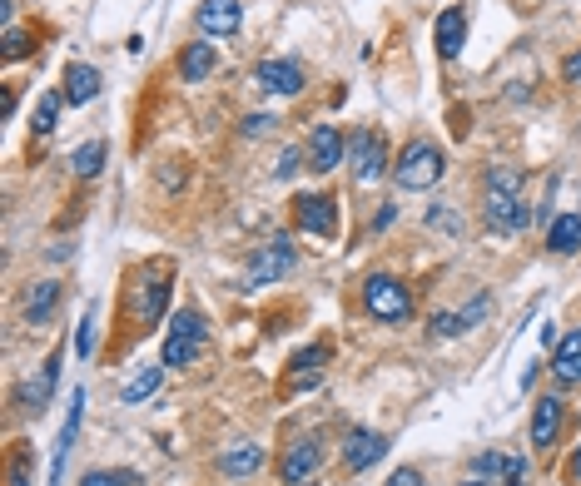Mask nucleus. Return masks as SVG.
Here are the masks:
<instances>
[{
	"mask_svg": "<svg viewBox=\"0 0 581 486\" xmlns=\"http://www.w3.org/2000/svg\"><path fill=\"white\" fill-rule=\"evenodd\" d=\"M25 55H30V35L5 25V60H25Z\"/></svg>",
	"mask_w": 581,
	"mask_h": 486,
	"instance_id": "c756f323",
	"label": "nucleus"
},
{
	"mask_svg": "<svg viewBox=\"0 0 581 486\" xmlns=\"http://www.w3.org/2000/svg\"><path fill=\"white\" fill-rule=\"evenodd\" d=\"M293 224L313 239H338V204L333 194H298L293 199Z\"/></svg>",
	"mask_w": 581,
	"mask_h": 486,
	"instance_id": "0eeeda50",
	"label": "nucleus"
},
{
	"mask_svg": "<svg viewBox=\"0 0 581 486\" xmlns=\"http://www.w3.org/2000/svg\"><path fill=\"white\" fill-rule=\"evenodd\" d=\"M264 467V447L259 442H239V447H229L224 457H219V472L224 477H254Z\"/></svg>",
	"mask_w": 581,
	"mask_h": 486,
	"instance_id": "a211bd4d",
	"label": "nucleus"
},
{
	"mask_svg": "<svg viewBox=\"0 0 581 486\" xmlns=\"http://www.w3.org/2000/svg\"><path fill=\"white\" fill-rule=\"evenodd\" d=\"M60 105H65V95H40V105H35V134H50L55 129Z\"/></svg>",
	"mask_w": 581,
	"mask_h": 486,
	"instance_id": "cd10ccee",
	"label": "nucleus"
},
{
	"mask_svg": "<svg viewBox=\"0 0 581 486\" xmlns=\"http://www.w3.org/2000/svg\"><path fill=\"white\" fill-rule=\"evenodd\" d=\"M140 477L135 472H85L80 477V486H135Z\"/></svg>",
	"mask_w": 581,
	"mask_h": 486,
	"instance_id": "c85d7f7f",
	"label": "nucleus"
},
{
	"mask_svg": "<svg viewBox=\"0 0 581 486\" xmlns=\"http://www.w3.org/2000/svg\"><path fill=\"white\" fill-rule=\"evenodd\" d=\"M383 452H388V437H383V432H373V427H353V432L343 437V462H348L353 472L378 467V462H383Z\"/></svg>",
	"mask_w": 581,
	"mask_h": 486,
	"instance_id": "9d476101",
	"label": "nucleus"
},
{
	"mask_svg": "<svg viewBox=\"0 0 581 486\" xmlns=\"http://www.w3.org/2000/svg\"><path fill=\"white\" fill-rule=\"evenodd\" d=\"M462 35H467V15H462V5H447V10L437 15V55H442V60H457Z\"/></svg>",
	"mask_w": 581,
	"mask_h": 486,
	"instance_id": "f3484780",
	"label": "nucleus"
},
{
	"mask_svg": "<svg viewBox=\"0 0 581 486\" xmlns=\"http://www.w3.org/2000/svg\"><path fill=\"white\" fill-rule=\"evenodd\" d=\"M75 348H80V358H90V353H95V308L85 313V323H80V343H75Z\"/></svg>",
	"mask_w": 581,
	"mask_h": 486,
	"instance_id": "473e14b6",
	"label": "nucleus"
},
{
	"mask_svg": "<svg viewBox=\"0 0 581 486\" xmlns=\"http://www.w3.org/2000/svg\"><path fill=\"white\" fill-rule=\"evenodd\" d=\"M60 95H65V105H75V110L90 105V100L100 95V70H95V65H65V90H60Z\"/></svg>",
	"mask_w": 581,
	"mask_h": 486,
	"instance_id": "dca6fc26",
	"label": "nucleus"
},
{
	"mask_svg": "<svg viewBox=\"0 0 581 486\" xmlns=\"http://www.w3.org/2000/svg\"><path fill=\"white\" fill-rule=\"evenodd\" d=\"M80 417H85V392L75 387V397H70V412H65V427H60V442H55V467H50V482H45V486H60L65 457H70V442H75V432H80Z\"/></svg>",
	"mask_w": 581,
	"mask_h": 486,
	"instance_id": "2eb2a0df",
	"label": "nucleus"
},
{
	"mask_svg": "<svg viewBox=\"0 0 581 486\" xmlns=\"http://www.w3.org/2000/svg\"><path fill=\"white\" fill-rule=\"evenodd\" d=\"M25 452H15V462H10V486H30V472H25Z\"/></svg>",
	"mask_w": 581,
	"mask_h": 486,
	"instance_id": "c9c22d12",
	"label": "nucleus"
},
{
	"mask_svg": "<svg viewBox=\"0 0 581 486\" xmlns=\"http://www.w3.org/2000/svg\"><path fill=\"white\" fill-rule=\"evenodd\" d=\"M547 248H552L557 258H572V253L581 248V214L552 219V224H547Z\"/></svg>",
	"mask_w": 581,
	"mask_h": 486,
	"instance_id": "aec40b11",
	"label": "nucleus"
},
{
	"mask_svg": "<svg viewBox=\"0 0 581 486\" xmlns=\"http://www.w3.org/2000/svg\"><path fill=\"white\" fill-rule=\"evenodd\" d=\"M318 467H323V442H318V437H298L289 452L279 457V477L289 486H308Z\"/></svg>",
	"mask_w": 581,
	"mask_h": 486,
	"instance_id": "6e6552de",
	"label": "nucleus"
},
{
	"mask_svg": "<svg viewBox=\"0 0 581 486\" xmlns=\"http://www.w3.org/2000/svg\"><path fill=\"white\" fill-rule=\"evenodd\" d=\"M289 268H293V243H289V234H274L269 243L254 248V258H249V268H244V283H249V288H269V283H279Z\"/></svg>",
	"mask_w": 581,
	"mask_h": 486,
	"instance_id": "39448f33",
	"label": "nucleus"
},
{
	"mask_svg": "<svg viewBox=\"0 0 581 486\" xmlns=\"http://www.w3.org/2000/svg\"><path fill=\"white\" fill-rule=\"evenodd\" d=\"M363 308L378 318V323H408L413 318V293L408 283H398L393 273H373L363 283Z\"/></svg>",
	"mask_w": 581,
	"mask_h": 486,
	"instance_id": "7ed1b4c3",
	"label": "nucleus"
},
{
	"mask_svg": "<svg viewBox=\"0 0 581 486\" xmlns=\"http://www.w3.org/2000/svg\"><path fill=\"white\" fill-rule=\"evenodd\" d=\"M55 303H60V283H55V278L35 283V293L25 298V323H50Z\"/></svg>",
	"mask_w": 581,
	"mask_h": 486,
	"instance_id": "5701e85b",
	"label": "nucleus"
},
{
	"mask_svg": "<svg viewBox=\"0 0 581 486\" xmlns=\"http://www.w3.org/2000/svg\"><path fill=\"white\" fill-rule=\"evenodd\" d=\"M179 75H184L189 85L209 80V75H214V45H209V40H194V45H184V55H179Z\"/></svg>",
	"mask_w": 581,
	"mask_h": 486,
	"instance_id": "412c9836",
	"label": "nucleus"
},
{
	"mask_svg": "<svg viewBox=\"0 0 581 486\" xmlns=\"http://www.w3.org/2000/svg\"><path fill=\"white\" fill-rule=\"evenodd\" d=\"M194 25H199V35H234L244 25V5L239 0H204L194 10Z\"/></svg>",
	"mask_w": 581,
	"mask_h": 486,
	"instance_id": "f8f14e48",
	"label": "nucleus"
},
{
	"mask_svg": "<svg viewBox=\"0 0 581 486\" xmlns=\"http://www.w3.org/2000/svg\"><path fill=\"white\" fill-rule=\"evenodd\" d=\"M274 115H249V120H244V134H249V139H259V134H269V129H274Z\"/></svg>",
	"mask_w": 581,
	"mask_h": 486,
	"instance_id": "f704fd0d",
	"label": "nucleus"
},
{
	"mask_svg": "<svg viewBox=\"0 0 581 486\" xmlns=\"http://www.w3.org/2000/svg\"><path fill=\"white\" fill-rule=\"evenodd\" d=\"M348 159H353V179L358 184H378L383 174H388V139H383V129H353V139H348Z\"/></svg>",
	"mask_w": 581,
	"mask_h": 486,
	"instance_id": "20e7f679",
	"label": "nucleus"
},
{
	"mask_svg": "<svg viewBox=\"0 0 581 486\" xmlns=\"http://www.w3.org/2000/svg\"><path fill=\"white\" fill-rule=\"evenodd\" d=\"M254 85L264 95H298L303 90V65L298 60H259L254 65Z\"/></svg>",
	"mask_w": 581,
	"mask_h": 486,
	"instance_id": "9b49d317",
	"label": "nucleus"
},
{
	"mask_svg": "<svg viewBox=\"0 0 581 486\" xmlns=\"http://www.w3.org/2000/svg\"><path fill=\"white\" fill-rule=\"evenodd\" d=\"M308 486H318V482H308Z\"/></svg>",
	"mask_w": 581,
	"mask_h": 486,
	"instance_id": "37998d69",
	"label": "nucleus"
},
{
	"mask_svg": "<svg viewBox=\"0 0 581 486\" xmlns=\"http://www.w3.org/2000/svg\"><path fill=\"white\" fill-rule=\"evenodd\" d=\"M298 159H303V154H298V149H284V154H279V164H274V179H293V174H298V169H303V164H298Z\"/></svg>",
	"mask_w": 581,
	"mask_h": 486,
	"instance_id": "72a5a7b5",
	"label": "nucleus"
},
{
	"mask_svg": "<svg viewBox=\"0 0 581 486\" xmlns=\"http://www.w3.org/2000/svg\"><path fill=\"white\" fill-rule=\"evenodd\" d=\"M472 477H482V482H497L507 486V482H522L527 477V462L522 457H512V452H482L477 462H472Z\"/></svg>",
	"mask_w": 581,
	"mask_h": 486,
	"instance_id": "4468645a",
	"label": "nucleus"
},
{
	"mask_svg": "<svg viewBox=\"0 0 581 486\" xmlns=\"http://www.w3.org/2000/svg\"><path fill=\"white\" fill-rule=\"evenodd\" d=\"M70 164H75V174H80V179H95V174H100V164H105V139L80 144V149L70 154Z\"/></svg>",
	"mask_w": 581,
	"mask_h": 486,
	"instance_id": "bb28decb",
	"label": "nucleus"
},
{
	"mask_svg": "<svg viewBox=\"0 0 581 486\" xmlns=\"http://www.w3.org/2000/svg\"><path fill=\"white\" fill-rule=\"evenodd\" d=\"M567 80H572V85H581V55H572V60H567Z\"/></svg>",
	"mask_w": 581,
	"mask_h": 486,
	"instance_id": "ea45409f",
	"label": "nucleus"
},
{
	"mask_svg": "<svg viewBox=\"0 0 581 486\" xmlns=\"http://www.w3.org/2000/svg\"><path fill=\"white\" fill-rule=\"evenodd\" d=\"M557 437H562V397H542L537 412H532V447L552 452Z\"/></svg>",
	"mask_w": 581,
	"mask_h": 486,
	"instance_id": "ddd939ff",
	"label": "nucleus"
},
{
	"mask_svg": "<svg viewBox=\"0 0 581 486\" xmlns=\"http://www.w3.org/2000/svg\"><path fill=\"white\" fill-rule=\"evenodd\" d=\"M507 486H522V482H507Z\"/></svg>",
	"mask_w": 581,
	"mask_h": 486,
	"instance_id": "79ce46f5",
	"label": "nucleus"
},
{
	"mask_svg": "<svg viewBox=\"0 0 581 486\" xmlns=\"http://www.w3.org/2000/svg\"><path fill=\"white\" fill-rule=\"evenodd\" d=\"M164 303H169V278L159 273V278H149L145 288H140V303H135V318H140V323H154V318L164 313Z\"/></svg>",
	"mask_w": 581,
	"mask_h": 486,
	"instance_id": "b1692460",
	"label": "nucleus"
},
{
	"mask_svg": "<svg viewBox=\"0 0 581 486\" xmlns=\"http://www.w3.org/2000/svg\"><path fill=\"white\" fill-rule=\"evenodd\" d=\"M552 372H557V382H562V387H577V382H581V328H577V333H567V338L557 343Z\"/></svg>",
	"mask_w": 581,
	"mask_h": 486,
	"instance_id": "6ab92c4d",
	"label": "nucleus"
},
{
	"mask_svg": "<svg viewBox=\"0 0 581 486\" xmlns=\"http://www.w3.org/2000/svg\"><path fill=\"white\" fill-rule=\"evenodd\" d=\"M462 486H487V482H482V477H467V482H462Z\"/></svg>",
	"mask_w": 581,
	"mask_h": 486,
	"instance_id": "a19ab883",
	"label": "nucleus"
},
{
	"mask_svg": "<svg viewBox=\"0 0 581 486\" xmlns=\"http://www.w3.org/2000/svg\"><path fill=\"white\" fill-rule=\"evenodd\" d=\"M388 486H423V477H418V467H398V472L388 477Z\"/></svg>",
	"mask_w": 581,
	"mask_h": 486,
	"instance_id": "e433bc0d",
	"label": "nucleus"
},
{
	"mask_svg": "<svg viewBox=\"0 0 581 486\" xmlns=\"http://www.w3.org/2000/svg\"><path fill=\"white\" fill-rule=\"evenodd\" d=\"M343 159H348V139H343V129H338V124H318V129L308 134V169L328 174V169H338Z\"/></svg>",
	"mask_w": 581,
	"mask_h": 486,
	"instance_id": "1a4fd4ad",
	"label": "nucleus"
},
{
	"mask_svg": "<svg viewBox=\"0 0 581 486\" xmlns=\"http://www.w3.org/2000/svg\"><path fill=\"white\" fill-rule=\"evenodd\" d=\"M55 377H60V353H50L45 367H40V382H30V387H25V402H30L35 412H40V407H45V397L55 392Z\"/></svg>",
	"mask_w": 581,
	"mask_h": 486,
	"instance_id": "a878e982",
	"label": "nucleus"
},
{
	"mask_svg": "<svg viewBox=\"0 0 581 486\" xmlns=\"http://www.w3.org/2000/svg\"><path fill=\"white\" fill-rule=\"evenodd\" d=\"M433 333L437 338H457V333H467V328H462L457 313H433Z\"/></svg>",
	"mask_w": 581,
	"mask_h": 486,
	"instance_id": "2f4dec72",
	"label": "nucleus"
},
{
	"mask_svg": "<svg viewBox=\"0 0 581 486\" xmlns=\"http://www.w3.org/2000/svg\"><path fill=\"white\" fill-rule=\"evenodd\" d=\"M323 358H328V348H308V353H298L289 367V387L293 392H303V387H318V377H323Z\"/></svg>",
	"mask_w": 581,
	"mask_h": 486,
	"instance_id": "4be33fe9",
	"label": "nucleus"
},
{
	"mask_svg": "<svg viewBox=\"0 0 581 486\" xmlns=\"http://www.w3.org/2000/svg\"><path fill=\"white\" fill-rule=\"evenodd\" d=\"M159 387H164V367H145V372H135V377L120 387V402H125V407H135V402L154 397Z\"/></svg>",
	"mask_w": 581,
	"mask_h": 486,
	"instance_id": "393cba45",
	"label": "nucleus"
},
{
	"mask_svg": "<svg viewBox=\"0 0 581 486\" xmlns=\"http://www.w3.org/2000/svg\"><path fill=\"white\" fill-rule=\"evenodd\" d=\"M527 204H522V174L497 164L487 169V229L492 234H522L527 229Z\"/></svg>",
	"mask_w": 581,
	"mask_h": 486,
	"instance_id": "f257e3e1",
	"label": "nucleus"
},
{
	"mask_svg": "<svg viewBox=\"0 0 581 486\" xmlns=\"http://www.w3.org/2000/svg\"><path fill=\"white\" fill-rule=\"evenodd\" d=\"M442 169H447V154L437 149L433 139H413L398 154V164H393V184L398 189H433L442 179Z\"/></svg>",
	"mask_w": 581,
	"mask_h": 486,
	"instance_id": "f03ea898",
	"label": "nucleus"
},
{
	"mask_svg": "<svg viewBox=\"0 0 581 486\" xmlns=\"http://www.w3.org/2000/svg\"><path fill=\"white\" fill-rule=\"evenodd\" d=\"M567 482H572V486H581V442H577V457L567 462Z\"/></svg>",
	"mask_w": 581,
	"mask_h": 486,
	"instance_id": "4c0bfd02",
	"label": "nucleus"
},
{
	"mask_svg": "<svg viewBox=\"0 0 581 486\" xmlns=\"http://www.w3.org/2000/svg\"><path fill=\"white\" fill-rule=\"evenodd\" d=\"M487 313H492V298H487V293H482V298H477V303H467V308H462V313H457V318H462V328H477V323H482V318H487Z\"/></svg>",
	"mask_w": 581,
	"mask_h": 486,
	"instance_id": "7c9ffc66",
	"label": "nucleus"
},
{
	"mask_svg": "<svg viewBox=\"0 0 581 486\" xmlns=\"http://www.w3.org/2000/svg\"><path fill=\"white\" fill-rule=\"evenodd\" d=\"M199 348H204V318H199L194 308L174 313L169 338H164V367H189L199 358Z\"/></svg>",
	"mask_w": 581,
	"mask_h": 486,
	"instance_id": "423d86ee",
	"label": "nucleus"
},
{
	"mask_svg": "<svg viewBox=\"0 0 581 486\" xmlns=\"http://www.w3.org/2000/svg\"><path fill=\"white\" fill-rule=\"evenodd\" d=\"M393 219H398V209H393V204H388V209H378V219H373V229H388V224H393Z\"/></svg>",
	"mask_w": 581,
	"mask_h": 486,
	"instance_id": "58836bf2",
	"label": "nucleus"
}]
</instances>
